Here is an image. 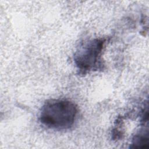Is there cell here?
Instances as JSON below:
<instances>
[{
	"mask_svg": "<svg viewBox=\"0 0 149 149\" xmlns=\"http://www.w3.org/2000/svg\"><path fill=\"white\" fill-rule=\"evenodd\" d=\"M132 147L133 148H145L148 147V132H140L136 134L132 140Z\"/></svg>",
	"mask_w": 149,
	"mask_h": 149,
	"instance_id": "3",
	"label": "cell"
},
{
	"mask_svg": "<svg viewBox=\"0 0 149 149\" xmlns=\"http://www.w3.org/2000/svg\"><path fill=\"white\" fill-rule=\"evenodd\" d=\"M106 40L95 38L81 45L74 54V60L80 73L86 74L90 71L98 70L102 64V52Z\"/></svg>",
	"mask_w": 149,
	"mask_h": 149,
	"instance_id": "2",
	"label": "cell"
},
{
	"mask_svg": "<svg viewBox=\"0 0 149 149\" xmlns=\"http://www.w3.org/2000/svg\"><path fill=\"white\" fill-rule=\"evenodd\" d=\"M77 112V106L70 101L51 99L47 100L41 107L39 119L48 128L67 129L73 125Z\"/></svg>",
	"mask_w": 149,
	"mask_h": 149,
	"instance_id": "1",
	"label": "cell"
}]
</instances>
